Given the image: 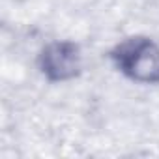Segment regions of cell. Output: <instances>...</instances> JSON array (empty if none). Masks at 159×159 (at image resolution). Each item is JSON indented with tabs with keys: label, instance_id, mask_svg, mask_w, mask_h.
I'll return each instance as SVG.
<instances>
[{
	"label": "cell",
	"instance_id": "obj_1",
	"mask_svg": "<svg viewBox=\"0 0 159 159\" xmlns=\"http://www.w3.org/2000/svg\"><path fill=\"white\" fill-rule=\"evenodd\" d=\"M112 66L131 83L159 84V43L148 36L120 39L111 51Z\"/></svg>",
	"mask_w": 159,
	"mask_h": 159
},
{
	"label": "cell",
	"instance_id": "obj_2",
	"mask_svg": "<svg viewBox=\"0 0 159 159\" xmlns=\"http://www.w3.org/2000/svg\"><path fill=\"white\" fill-rule=\"evenodd\" d=\"M38 67L51 83L73 81L83 71V51L69 39L49 41L38 54Z\"/></svg>",
	"mask_w": 159,
	"mask_h": 159
}]
</instances>
